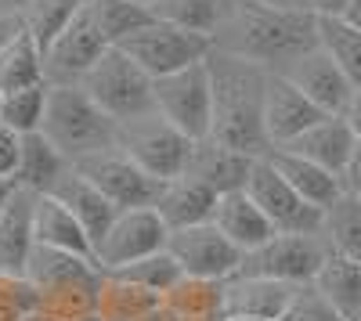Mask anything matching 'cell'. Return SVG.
Listing matches in <instances>:
<instances>
[{
	"instance_id": "obj_34",
	"label": "cell",
	"mask_w": 361,
	"mask_h": 321,
	"mask_svg": "<svg viewBox=\"0 0 361 321\" xmlns=\"http://www.w3.org/2000/svg\"><path fill=\"white\" fill-rule=\"evenodd\" d=\"M318 33H322V47L340 62L347 80L361 87V29H354L340 15H318Z\"/></svg>"
},
{
	"instance_id": "obj_23",
	"label": "cell",
	"mask_w": 361,
	"mask_h": 321,
	"mask_svg": "<svg viewBox=\"0 0 361 321\" xmlns=\"http://www.w3.org/2000/svg\"><path fill=\"white\" fill-rule=\"evenodd\" d=\"M58 202H62V206L83 224V231H87V235H90V242H102L105 239V231L112 227V220L119 217V210L112 206V202L94 188V184H90L87 177H83V173L73 166L69 173H66V177L62 181H58V188L51 191Z\"/></svg>"
},
{
	"instance_id": "obj_17",
	"label": "cell",
	"mask_w": 361,
	"mask_h": 321,
	"mask_svg": "<svg viewBox=\"0 0 361 321\" xmlns=\"http://www.w3.org/2000/svg\"><path fill=\"white\" fill-rule=\"evenodd\" d=\"M37 249V191H11L4 213H0V271L25 275V264Z\"/></svg>"
},
{
	"instance_id": "obj_25",
	"label": "cell",
	"mask_w": 361,
	"mask_h": 321,
	"mask_svg": "<svg viewBox=\"0 0 361 321\" xmlns=\"http://www.w3.org/2000/svg\"><path fill=\"white\" fill-rule=\"evenodd\" d=\"M69 170H73V163L44 137V130L22 134V159H18V173H15L18 188H29L37 195H51Z\"/></svg>"
},
{
	"instance_id": "obj_22",
	"label": "cell",
	"mask_w": 361,
	"mask_h": 321,
	"mask_svg": "<svg viewBox=\"0 0 361 321\" xmlns=\"http://www.w3.org/2000/svg\"><path fill=\"white\" fill-rule=\"evenodd\" d=\"M354 144H357V137H354V130H350V123L343 120V115H325L322 123H314L296 141H289L282 152H296V156H304V159H311V163H318V166H325V170H333V173L343 177Z\"/></svg>"
},
{
	"instance_id": "obj_26",
	"label": "cell",
	"mask_w": 361,
	"mask_h": 321,
	"mask_svg": "<svg viewBox=\"0 0 361 321\" xmlns=\"http://www.w3.org/2000/svg\"><path fill=\"white\" fill-rule=\"evenodd\" d=\"M37 246L66 249L76 256H94V242L83 231V224L54 195H37Z\"/></svg>"
},
{
	"instance_id": "obj_50",
	"label": "cell",
	"mask_w": 361,
	"mask_h": 321,
	"mask_svg": "<svg viewBox=\"0 0 361 321\" xmlns=\"http://www.w3.org/2000/svg\"><path fill=\"white\" fill-rule=\"evenodd\" d=\"M0 101H4V91H0Z\"/></svg>"
},
{
	"instance_id": "obj_8",
	"label": "cell",
	"mask_w": 361,
	"mask_h": 321,
	"mask_svg": "<svg viewBox=\"0 0 361 321\" xmlns=\"http://www.w3.org/2000/svg\"><path fill=\"white\" fill-rule=\"evenodd\" d=\"M119 149H123L148 177L173 181L188 170L195 141L185 137L173 123H166L159 112H152V115H141V120L119 127Z\"/></svg>"
},
{
	"instance_id": "obj_38",
	"label": "cell",
	"mask_w": 361,
	"mask_h": 321,
	"mask_svg": "<svg viewBox=\"0 0 361 321\" xmlns=\"http://www.w3.org/2000/svg\"><path fill=\"white\" fill-rule=\"evenodd\" d=\"M279 321H347V317L318 293V285H304Z\"/></svg>"
},
{
	"instance_id": "obj_5",
	"label": "cell",
	"mask_w": 361,
	"mask_h": 321,
	"mask_svg": "<svg viewBox=\"0 0 361 321\" xmlns=\"http://www.w3.org/2000/svg\"><path fill=\"white\" fill-rule=\"evenodd\" d=\"M156 112L185 137L202 141L214 134V76L209 58L199 65L156 80Z\"/></svg>"
},
{
	"instance_id": "obj_15",
	"label": "cell",
	"mask_w": 361,
	"mask_h": 321,
	"mask_svg": "<svg viewBox=\"0 0 361 321\" xmlns=\"http://www.w3.org/2000/svg\"><path fill=\"white\" fill-rule=\"evenodd\" d=\"M325 120V112L300 91V87L279 73L267 76V98H264V127H267V141L271 152L286 149L289 141H296L304 130H311L314 123Z\"/></svg>"
},
{
	"instance_id": "obj_32",
	"label": "cell",
	"mask_w": 361,
	"mask_h": 321,
	"mask_svg": "<svg viewBox=\"0 0 361 321\" xmlns=\"http://www.w3.org/2000/svg\"><path fill=\"white\" fill-rule=\"evenodd\" d=\"M322 235L333 246V253L361 264V195L347 191L340 202H333V206L325 210Z\"/></svg>"
},
{
	"instance_id": "obj_29",
	"label": "cell",
	"mask_w": 361,
	"mask_h": 321,
	"mask_svg": "<svg viewBox=\"0 0 361 321\" xmlns=\"http://www.w3.org/2000/svg\"><path fill=\"white\" fill-rule=\"evenodd\" d=\"M314 285L347 321L361 317V264H357V260H347V256L333 253L325 260L322 275L314 278Z\"/></svg>"
},
{
	"instance_id": "obj_31",
	"label": "cell",
	"mask_w": 361,
	"mask_h": 321,
	"mask_svg": "<svg viewBox=\"0 0 361 321\" xmlns=\"http://www.w3.org/2000/svg\"><path fill=\"white\" fill-rule=\"evenodd\" d=\"M90 11H94L98 29L109 40V47H119L123 40H130L137 29L156 22V11L137 4V0H90Z\"/></svg>"
},
{
	"instance_id": "obj_41",
	"label": "cell",
	"mask_w": 361,
	"mask_h": 321,
	"mask_svg": "<svg viewBox=\"0 0 361 321\" xmlns=\"http://www.w3.org/2000/svg\"><path fill=\"white\" fill-rule=\"evenodd\" d=\"M343 120L350 123L354 137H361V87H354V98H350V105H347V112H343Z\"/></svg>"
},
{
	"instance_id": "obj_30",
	"label": "cell",
	"mask_w": 361,
	"mask_h": 321,
	"mask_svg": "<svg viewBox=\"0 0 361 321\" xmlns=\"http://www.w3.org/2000/svg\"><path fill=\"white\" fill-rule=\"evenodd\" d=\"M37 83H47L44 51L22 25V33L0 51V91L8 94V91H22V87H37Z\"/></svg>"
},
{
	"instance_id": "obj_20",
	"label": "cell",
	"mask_w": 361,
	"mask_h": 321,
	"mask_svg": "<svg viewBox=\"0 0 361 321\" xmlns=\"http://www.w3.org/2000/svg\"><path fill=\"white\" fill-rule=\"evenodd\" d=\"M217 191L206 188L202 181L180 173L173 181H163L159 188V199H156V213L163 217V224L170 231H180V227H199V224H209L217 213Z\"/></svg>"
},
{
	"instance_id": "obj_48",
	"label": "cell",
	"mask_w": 361,
	"mask_h": 321,
	"mask_svg": "<svg viewBox=\"0 0 361 321\" xmlns=\"http://www.w3.org/2000/svg\"><path fill=\"white\" fill-rule=\"evenodd\" d=\"M137 4H145V8H152V11H156V8L163 4V0H137Z\"/></svg>"
},
{
	"instance_id": "obj_43",
	"label": "cell",
	"mask_w": 361,
	"mask_h": 321,
	"mask_svg": "<svg viewBox=\"0 0 361 321\" xmlns=\"http://www.w3.org/2000/svg\"><path fill=\"white\" fill-rule=\"evenodd\" d=\"M264 8H279V11H314L311 0H257Z\"/></svg>"
},
{
	"instance_id": "obj_4",
	"label": "cell",
	"mask_w": 361,
	"mask_h": 321,
	"mask_svg": "<svg viewBox=\"0 0 361 321\" xmlns=\"http://www.w3.org/2000/svg\"><path fill=\"white\" fill-rule=\"evenodd\" d=\"M80 87L119 127L156 112V80L119 47H109L105 58L83 76Z\"/></svg>"
},
{
	"instance_id": "obj_46",
	"label": "cell",
	"mask_w": 361,
	"mask_h": 321,
	"mask_svg": "<svg viewBox=\"0 0 361 321\" xmlns=\"http://www.w3.org/2000/svg\"><path fill=\"white\" fill-rule=\"evenodd\" d=\"M343 22H350L354 29H361V0H347V8H343V15H340Z\"/></svg>"
},
{
	"instance_id": "obj_1",
	"label": "cell",
	"mask_w": 361,
	"mask_h": 321,
	"mask_svg": "<svg viewBox=\"0 0 361 321\" xmlns=\"http://www.w3.org/2000/svg\"><path fill=\"white\" fill-rule=\"evenodd\" d=\"M214 44L217 51L238 54L267 73H286L296 58L322 44V33L314 11H279L257 0H243Z\"/></svg>"
},
{
	"instance_id": "obj_28",
	"label": "cell",
	"mask_w": 361,
	"mask_h": 321,
	"mask_svg": "<svg viewBox=\"0 0 361 321\" xmlns=\"http://www.w3.org/2000/svg\"><path fill=\"white\" fill-rule=\"evenodd\" d=\"M238 4L243 0H163L156 8V18L192 29V33H202V37H217Z\"/></svg>"
},
{
	"instance_id": "obj_51",
	"label": "cell",
	"mask_w": 361,
	"mask_h": 321,
	"mask_svg": "<svg viewBox=\"0 0 361 321\" xmlns=\"http://www.w3.org/2000/svg\"><path fill=\"white\" fill-rule=\"evenodd\" d=\"M94 321H102V317H94Z\"/></svg>"
},
{
	"instance_id": "obj_21",
	"label": "cell",
	"mask_w": 361,
	"mask_h": 321,
	"mask_svg": "<svg viewBox=\"0 0 361 321\" xmlns=\"http://www.w3.org/2000/svg\"><path fill=\"white\" fill-rule=\"evenodd\" d=\"M209 224H217L221 235H228L243 253H253V249H260L264 242H271V239L279 235L275 224L264 217V210L250 199L246 188L221 195L217 199V213H214V220H209Z\"/></svg>"
},
{
	"instance_id": "obj_16",
	"label": "cell",
	"mask_w": 361,
	"mask_h": 321,
	"mask_svg": "<svg viewBox=\"0 0 361 321\" xmlns=\"http://www.w3.org/2000/svg\"><path fill=\"white\" fill-rule=\"evenodd\" d=\"M279 76L293 80L325 115H343L347 105H350V98H354V83L347 80V73L340 69V62L322 44L314 51H307L304 58H296V62L286 73H279Z\"/></svg>"
},
{
	"instance_id": "obj_11",
	"label": "cell",
	"mask_w": 361,
	"mask_h": 321,
	"mask_svg": "<svg viewBox=\"0 0 361 321\" xmlns=\"http://www.w3.org/2000/svg\"><path fill=\"white\" fill-rule=\"evenodd\" d=\"M170 256L180 264L188 278H206V282H228L243 268V249L228 235H221L217 224H199V227H180L170 231L166 242Z\"/></svg>"
},
{
	"instance_id": "obj_24",
	"label": "cell",
	"mask_w": 361,
	"mask_h": 321,
	"mask_svg": "<svg viewBox=\"0 0 361 321\" xmlns=\"http://www.w3.org/2000/svg\"><path fill=\"white\" fill-rule=\"evenodd\" d=\"M267 159L275 163V170L282 173V177H286L300 195H304L311 206H318V210H329L333 202H340V199L347 195L340 173L325 170V166H318V163H311V159H304V156H296V152L275 149Z\"/></svg>"
},
{
	"instance_id": "obj_35",
	"label": "cell",
	"mask_w": 361,
	"mask_h": 321,
	"mask_svg": "<svg viewBox=\"0 0 361 321\" xmlns=\"http://www.w3.org/2000/svg\"><path fill=\"white\" fill-rule=\"evenodd\" d=\"M47 94L51 83H37V87H22V91H8L0 101V123H8L18 134H33L44 127L47 115Z\"/></svg>"
},
{
	"instance_id": "obj_52",
	"label": "cell",
	"mask_w": 361,
	"mask_h": 321,
	"mask_svg": "<svg viewBox=\"0 0 361 321\" xmlns=\"http://www.w3.org/2000/svg\"><path fill=\"white\" fill-rule=\"evenodd\" d=\"M357 321H361V317H357Z\"/></svg>"
},
{
	"instance_id": "obj_6",
	"label": "cell",
	"mask_w": 361,
	"mask_h": 321,
	"mask_svg": "<svg viewBox=\"0 0 361 321\" xmlns=\"http://www.w3.org/2000/svg\"><path fill=\"white\" fill-rule=\"evenodd\" d=\"M119 51H127L148 76L159 80V76L206 62L217 51V44H214V37H202V33H192V29H180L173 22L156 18L152 25L137 29L130 40L119 44Z\"/></svg>"
},
{
	"instance_id": "obj_9",
	"label": "cell",
	"mask_w": 361,
	"mask_h": 321,
	"mask_svg": "<svg viewBox=\"0 0 361 321\" xmlns=\"http://www.w3.org/2000/svg\"><path fill=\"white\" fill-rule=\"evenodd\" d=\"M246 191H250V199L257 202V206L264 210V217L275 224L279 235H322L325 210L311 206V202L275 170V163H271L267 156L253 163Z\"/></svg>"
},
{
	"instance_id": "obj_10",
	"label": "cell",
	"mask_w": 361,
	"mask_h": 321,
	"mask_svg": "<svg viewBox=\"0 0 361 321\" xmlns=\"http://www.w3.org/2000/svg\"><path fill=\"white\" fill-rule=\"evenodd\" d=\"M73 166L112 202L119 213H123V210L156 206L159 188H163V181L148 177V173H145L123 149H109V152H102V156H90V159L73 163Z\"/></svg>"
},
{
	"instance_id": "obj_14",
	"label": "cell",
	"mask_w": 361,
	"mask_h": 321,
	"mask_svg": "<svg viewBox=\"0 0 361 321\" xmlns=\"http://www.w3.org/2000/svg\"><path fill=\"white\" fill-rule=\"evenodd\" d=\"M25 278L37 285L40 296H58V293H102L105 271L98 268L94 256H76L66 249L37 246L25 264Z\"/></svg>"
},
{
	"instance_id": "obj_42",
	"label": "cell",
	"mask_w": 361,
	"mask_h": 321,
	"mask_svg": "<svg viewBox=\"0 0 361 321\" xmlns=\"http://www.w3.org/2000/svg\"><path fill=\"white\" fill-rule=\"evenodd\" d=\"M18 33H22V18H8V15H0V51H4Z\"/></svg>"
},
{
	"instance_id": "obj_2",
	"label": "cell",
	"mask_w": 361,
	"mask_h": 321,
	"mask_svg": "<svg viewBox=\"0 0 361 321\" xmlns=\"http://www.w3.org/2000/svg\"><path fill=\"white\" fill-rule=\"evenodd\" d=\"M209 76H214V134L209 137L253 159L271 156L264 127V98L271 73L238 54L214 51L209 54Z\"/></svg>"
},
{
	"instance_id": "obj_37",
	"label": "cell",
	"mask_w": 361,
	"mask_h": 321,
	"mask_svg": "<svg viewBox=\"0 0 361 321\" xmlns=\"http://www.w3.org/2000/svg\"><path fill=\"white\" fill-rule=\"evenodd\" d=\"M40 310V293L25 275L0 271V321H25Z\"/></svg>"
},
{
	"instance_id": "obj_47",
	"label": "cell",
	"mask_w": 361,
	"mask_h": 321,
	"mask_svg": "<svg viewBox=\"0 0 361 321\" xmlns=\"http://www.w3.org/2000/svg\"><path fill=\"white\" fill-rule=\"evenodd\" d=\"M11 191H15V181H0V213H4V206H8Z\"/></svg>"
},
{
	"instance_id": "obj_36",
	"label": "cell",
	"mask_w": 361,
	"mask_h": 321,
	"mask_svg": "<svg viewBox=\"0 0 361 321\" xmlns=\"http://www.w3.org/2000/svg\"><path fill=\"white\" fill-rule=\"evenodd\" d=\"M112 275H119V278H127V282L148 289V293H159V296H166L173 285H180V282L188 278L185 271H180L177 260L170 256V249L152 253V256H145V260H134V264H127V268H116Z\"/></svg>"
},
{
	"instance_id": "obj_19",
	"label": "cell",
	"mask_w": 361,
	"mask_h": 321,
	"mask_svg": "<svg viewBox=\"0 0 361 321\" xmlns=\"http://www.w3.org/2000/svg\"><path fill=\"white\" fill-rule=\"evenodd\" d=\"M253 156H243L228 149V144H221L217 137H202L195 141L192 149V159H188V177L202 181L206 188H214L217 195H228V191H243L250 173H253Z\"/></svg>"
},
{
	"instance_id": "obj_45",
	"label": "cell",
	"mask_w": 361,
	"mask_h": 321,
	"mask_svg": "<svg viewBox=\"0 0 361 321\" xmlns=\"http://www.w3.org/2000/svg\"><path fill=\"white\" fill-rule=\"evenodd\" d=\"M311 8H314V15H343L347 0H311Z\"/></svg>"
},
{
	"instance_id": "obj_49",
	"label": "cell",
	"mask_w": 361,
	"mask_h": 321,
	"mask_svg": "<svg viewBox=\"0 0 361 321\" xmlns=\"http://www.w3.org/2000/svg\"><path fill=\"white\" fill-rule=\"evenodd\" d=\"M228 321H260V317H228Z\"/></svg>"
},
{
	"instance_id": "obj_7",
	"label": "cell",
	"mask_w": 361,
	"mask_h": 321,
	"mask_svg": "<svg viewBox=\"0 0 361 321\" xmlns=\"http://www.w3.org/2000/svg\"><path fill=\"white\" fill-rule=\"evenodd\" d=\"M329 256H333V246L325 242V235H275L260 249L243 256L238 275L286 285H314Z\"/></svg>"
},
{
	"instance_id": "obj_3",
	"label": "cell",
	"mask_w": 361,
	"mask_h": 321,
	"mask_svg": "<svg viewBox=\"0 0 361 321\" xmlns=\"http://www.w3.org/2000/svg\"><path fill=\"white\" fill-rule=\"evenodd\" d=\"M40 130L69 163H83L90 156L119 149V123L94 105V98L80 83L76 87L51 83L47 115Z\"/></svg>"
},
{
	"instance_id": "obj_33",
	"label": "cell",
	"mask_w": 361,
	"mask_h": 321,
	"mask_svg": "<svg viewBox=\"0 0 361 321\" xmlns=\"http://www.w3.org/2000/svg\"><path fill=\"white\" fill-rule=\"evenodd\" d=\"M90 4V0H37L33 8L22 15L25 33L40 44V51L47 54V47L69 29V22Z\"/></svg>"
},
{
	"instance_id": "obj_18",
	"label": "cell",
	"mask_w": 361,
	"mask_h": 321,
	"mask_svg": "<svg viewBox=\"0 0 361 321\" xmlns=\"http://www.w3.org/2000/svg\"><path fill=\"white\" fill-rule=\"evenodd\" d=\"M304 285H286L271 278H243L235 275L224 282V314L228 317H260V321H279L296 293Z\"/></svg>"
},
{
	"instance_id": "obj_27",
	"label": "cell",
	"mask_w": 361,
	"mask_h": 321,
	"mask_svg": "<svg viewBox=\"0 0 361 321\" xmlns=\"http://www.w3.org/2000/svg\"><path fill=\"white\" fill-rule=\"evenodd\" d=\"M159 307H163L159 293H148V289L105 271L102 296H98V317L102 321H152L159 314Z\"/></svg>"
},
{
	"instance_id": "obj_12",
	"label": "cell",
	"mask_w": 361,
	"mask_h": 321,
	"mask_svg": "<svg viewBox=\"0 0 361 321\" xmlns=\"http://www.w3.org/2000/svg\"><path fill=\"white\" fill-rule=\"evenodd\" d=\"M166 242H170V227L163 224V217L152 206L123 210L105 231V239L94 246V260L102 271H116V268L134 264V260L163 253Z\"/></svg>"
},
{
	"instance_id": "obj_13",
	"label": "cell",
	"mask_w": 361,
	"mask_h": 321,
	"mask_svg": "<svg viewBox=\"0 0 361 321\" xmlns=\"http://www.w3.org/2000/svg\"><path fill=\"white\" fill-rule=\"evenodd\" d=\"M109 51V40L102 37L98 29V18L90 11V4L69 22V29L58 37L47 54H44V73H47V83H58V87H76L83 83V76L94 69Z\"/></svg>"
},
{
	"instance_id": "obj_39",
	"label": "cell",
	"mask_w": 361,
	"mask_h": 321,
	"mask_svg": "<svg viewBox=\"0 0 361 321\" xmlns=\"http://www.w3.org/2000/svg\"><path fill=\"white\" fill-rule=\"evenodd\" d=\"M18 159H22V134L0 123V181H15Z\"/></svg>"
},
{
	"instance_id": "obj_40",
	"label": "cell",
	"mask_w": 361,
	"mask_h": 321,
	"mask_svg": "<svg viewBox=\"0 0 361 321\" xmlns=\"http://www.w3.org/2000/svg\"><path fill=\"white\" fill-rule=\"evenodd\" d=\"M343 188H347L350 195H361V137H357L354 152H350V159H347V170H343Z\"/></svg>"
},
{
	"instance_id": "obj_44",
	"label": "cell",
	"mask_w": 361,
	"mask_h": 321,
	"mask_svg": "<svg viewBox=\"0 0 361 321\" xmlns=\"http://www.w3.org/2000/svg\"><path fill=\"white\" fill-rule=\"evenodd\" d=\"M33 4H37V0H0V15H8V18H22Z\"/></svg>"
}]
</instances>
